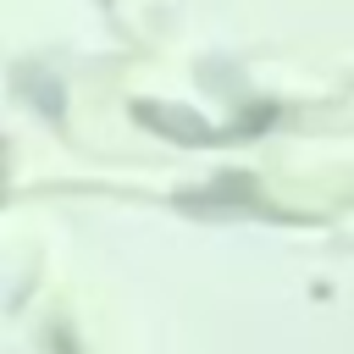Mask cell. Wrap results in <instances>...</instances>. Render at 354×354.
I'll return each mask as SVG.
<instances>
[{"mask_svg":"<svg viewBox=\"0 0 354 354\" xmlns=\"http://www.w3.org/2000/svg\"><path fill=\"white\" fill-rule=\"evenodd\" d=\"M138 116L149 122V127H160L166 138H183V144H205L210 138V127L194 116V111H166V105H138Z\"/></svg>","mask_w":354,"mask_h":354,"instance_id":"obj_1","label":"cell"}]
</instances>
